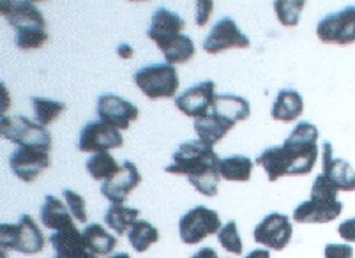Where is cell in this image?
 <instances>
[{
	"instance_id": "obj_6",
	"label": "cell",
	"mask_w": 355,
	"mask_h": 258,
	"mask_svg": "<svg viewBox=\"0 0 355 258\" xmlns=\"http://www.w3.org/2000/svg\"><path fill=\"white\" fill-rule=\"evenodd\" d=\"M2 137L18 147H34V149H51V137L46 128L27 117H6L2 115Z\"/></svg>"
},
{
	"instance_id": "obj_11",
	"label": "cell",
	"mask_w": 355,
	"mask_h": 258,
	"mask_svg": "<svg viewBox=\"0 0 355 258\" xmlns=\"http://www.w3.org/2000/svg\"><path fill=\"white\" fill-rule=\"evenodd\" d=\"M0 12L4 16V20L11 25L12 28L18 32L24 31H34V28H41L46 31V20L41 15V11L35 8L34 2H27V0H2L0 2Z\"/></svg>"
},
{
	"instance_id": "obj_27",
	"label": "cell",
	"mask_w": 355,
	"mask_h": 258,
	"mask_svg": "<svg viewBox=\"0 0 355 258\" xmlns=\"http://www.w3.org/2000/svg\"><path fill=\"white\" fill-rule=\"evenodd\" d=\"M87 170H89L90 177L94 180L106 182V180H112L117 175L121 166H119L114 156H110L108 153H99L87 161Z\"/></svg>"
},
{
	"instance_id": "obj_35",
	"label": "cell",
	"mask_w": 355,
	"mask_h": 258,
	"mask_svg": "<svg viewBox=\"0 0 355 258\" xmlns=\"http://www.w3.org/2000/svg\"><path fill=\"white\" fill-rule=\"evenodd\" d=\"M62 196L64 200H66V205L67 209H69L71 214H73V218L76 219V221H80V223H87L89 216H87L85 198H83L82 195H78V193L71 191V189H64Z\"/></svg>"
},
{
	"instance_id": "obj_34",
	"label": "cell",
	"mask_w": 355,
	"mask_h": 258,
	"mask_svg": "<svg viewBox=\"0 0 355 258\" xmlns=\"http://www.w3.org/2000/svg\"><path fill=\"white\" fill-rule=\"evenodd\" d=\"M338 193H340V189L336 188L334 182H332V180L325 175V173H320V175L315 179V182H313L311 196H309V198H313V200H338L336 198V196H338Z\"/></svg>"
},
{
	"instance_id": "obj_39",
	"label": "cell",
	"mask_w": 355,
	"mask_h": 258,
	"mask_svg": "<svg viewBox=\"0 0 355 258\" xmlns=\"http://www.w3.org/2000/svg\"><path fill=\"white\" fill-rule=\"evenodd\" d=\"M191 258H219V257L212 248H202V250L196 251Z\"/></svg>"
},
{
	"instance_id": "obj_37",
	"label": "cell",
	"mask_w": 355,
	"mask_h": 258,
	"mask_svg": "<svg viewBox=\"0 0 355 258\" xmlns=\"http://www.w3.org/2000/svg\"><path fill=\"white\" fill-rule=\"evenodd\" d=\"M198 8H196V25L198 27H203V25L207 24L209 16H211L212 12V2H207V0H202V2H198Z\"/></svg>"
},
{
	"instance_id": "obj_19",
	"label": "cell",
	"mask_w": 355,
	"mask_h": 258,
	"mask_svg": "<svg viewBox=\"0 0 355 258\" xmlns=\"http://www.w3.org/2000/svg\"><path fill=\"white\" fill-rule=\"evenodd\" d=\"M322 173H325L340 191H355L354 169L348 161L334 160L331 141H324L322 145Z\"/></svg>"
},
{
	"instance_id": "obj_40",
	"label": "cell",
	"mask_w": 355,
	"mask_h": 258,
	"mask_svg": "<svg viewBox=\"0 0 355 258\" xmlns=\"http://www.w3.org/2000/svg\"><path fill=\"white\" fill-rule=\"evenodd\" d=\"M117 53L119 57H122V59H131V57H133V48L129 46V44H121Z\"/></svg>"
},
{
	"instance_id": "obj_16",
	"label": "cell",
	"mask_w": 355,
	"mask_h": 258,
	"mask_svg": "<svg viewBox=\"0 0 355 258\" xmlns=\"http://www.w3.org/2000/svg\"><path fill=\"white\" fill-rule=\"evenodd\" d=\"M184 27H186V22L179 15L168 11L164 8H159L153 15V22H150L147 35L148 40H153L157 44L161 51H164L179 37L180 31Z\"/></svg>"
},
{
	"instance_id": "obj_30",
	"label": "cell",
	"mask_w": 355,
	"mask_h": 258,
	"mask_svg": "<svg viewBox=\"0 0 355 258\" xmlns=\"http://www.w3.org/2000/svg\"><path fill=\"white\" fill-rule=\"evenodd\" d=\"M164 59L168 64H186L195 57V43L189 35L180 34L166 50L163 51Z\"/></svg>"
},
{
	"instance_id": "obj_32",
	"label": "cell",
	"mask_w": 355,
	"mask_h": 258,
	"mask_svg": "<svg viewBox=\"0 0 355 258\" xmlns=\"http://www.w3.org/2000/svg\"><path fill=\"white\" fill-rule=\"evenodd\" d=\"M218 241L223 248L227 251L234 255H241L242 253V241L239 237V232H237V225L235 221H230L227 223L221 230L218 232Z\"/></svg>"
},
{
	"instance_id": "obj_8",
	"label": "cell",
	"mask_w": 355,
	"mask_h": 258,
	"mask_svg": "<svg viewBox=\"0 0 355 258\" xmlns=\"http://www.w3.org/2000/svg\"><path fill=\"white\" fill-rule=\"evenodd\" d=\"M221 219L212 209L193 207L188 214H184L179 221V234L184 244H198L209 235L218 234L221 230Z\"/></svg>"
},
{
	"instance_id": "obj_9",
	"label": "cell",
	"mask_w": 355,
	"mask_h": 258,
	"mask_svg": "<svg viewBox=\"0 0 355 258\" xmlns=\"http://www.w3.org/2000/svg\"><path fill=\"white\" fill-rule=\"evenodd\" d=\"M124 145L121 131L114 126L105 124V122H90L83 128L80 133L78 149L82 153H108L112 149H121Z\"/></svg>"
},
{
	"instance_id": "obj_38",
	"label": "cell",
	"mask_w": 355,
	"mask_h": 258,
	"mask_svg": "<svg viewBox=\"0 0 355 258\" xmlns=\"http://www.w3.org/2000/svg\"><path fill=\"white\" fill-rule=\"evenodd\" d=\"M338 234H340L341 239L347 241V243H355V218L343 221V223L338 227Z\"/></svg>"
},
{
	"instance_id": "obj_28",
	"label": "cell",
	"mask_w": 355,
	"mask_h": 258,
	"mask_svg": "<svg viewBox=\"0 0 355 258\" xmlns=\"http://www.w3.org/2000/svg\"><path fill=\"white\" fill-rule=\"evenodd\" d=\"M129 243L133 246V250H137L138 253H144L148 250V246L159 241V232L156 227H153L147 221H137V223L131 227V230L128 232Z\"/></svg>"
},
{
	"instance_id": "obj_43",
	"label": "cell",
	"mask_w": 355,
	"mask_h": 258,
	"mask_svg": "<svg viewBox=\"0 0 355 258\" xmlns=\"http://www.w3.org/2000/svg\"><path fill=\"white\" fill-rule=\"evenodd\" d=\"M110 258H131V257H129L128 253H119V255H114V257H110Z\"/></svg>"
},
{
	"instance_id": "obj_31",
	"label": "cell",
	"mask_w": 355,
	"mask_h": 258,
	"mask_svg": "<svg viewBox=\"0 0 355 258\" xmlns=\"http://www.w3.org/2000/svg\"><path fill=\"white\" fill-rule=\"evenodd\" d=\"M304 6L306 2H302V0H277V2H274V11H276L277 20L282 22V25L295 27L299 24Z\"/></svg>"
},
{
	"instance_id": "obj_25",
	"label": "cell",
	"mask_w": 355,
	"mask_h": 258,
	"mask_svg": "<svg viewBox=\"0 0 355 258\" xmlns=\"http://www.w3.org/2000/svg\"><path fill=\"white\" fill-rule=\"evenodd\" d=\"M253 161L246 156H230L219 161V175L225 180L248 182L253 172Z\"/></svg>"
},
{
	"instance_id": "obj_18",
	"label": "cell",
	"mask_w": 355,
	"mask_h": 258,
	"mask_svg": "<svg viewBox=\"0 0 355 258\" xmlns=\"http://www.w3.org/2000/svg\"><path fill=\"white\" fill-rule=\"evenodd\" d=\"M343 211V204L340 200H313L302 202L293 211L295 223H329L334 221Z\"/></svg>"
},
{
	"instance_id": "obj_26",
	"label": "cell",
	"mask_w": 355,
	"mask_h": 258,
	"mask_svg": "<svg viewBox=\"0 0 355 258\" xmlns=\"http://www.w3.org/2000/svg\"><path fill=\"white\" fill-rule=\"evenodd\" d=\"M138 216H140L138 209L124 207V205H112L105 214V223L115 234L122 235L131 230V227L138 221Z\"/></svg>"
},
{
	"instance_id": "obj_2",
	"label": "cell",
	"mask_w": 355,
	"mask_h": 258,
	"mask_svg": "<svg viewBox=\"0 0 355 258\" xmlns=\"http://www.w3.org/2000/svg\"><path fill=\"white\" fill-rule=\"evenodd\" d=\"M250 114L251 106L248 99L234 94L216 96L211 112L205 117L195 121V131L198 135V140L214 147L218 141L227 137L228 131L237 122L246 121Z\"/></svg>"
},
{
	"instance_id": "obj_20",
	"label": "cell",
	"mask_w": 355,
	"mask_h": 258,
	"mask_svg": "<svg viewBox=\"0 0 355 258\" xmlns=\"http://www.w3.org/2000/svg\"><path fill=\"white\" fill-rule=\"evenodd\" d=\"M302 110H304L302 96L293 89H283L277 92L276 99H274L270 115H272L274 121L292 122L301 117Z\"/></svg>"
},
{
	"instance_id": "obj_5",
	"label": "cell",
	"mask_w": 355,
	"mask_h": 258,
	"mask_svg": "<svg viewBox=\"0 0 355 258\" xmlns=\"http://www.w3.org/2000/svg\"><path fill=\"white\" fill-rule=\"evenodd\" d=\"M2 251H20L25 255L40 253L44 250V237L32 216H21L16 225L4 223L0 227Z\"/></svg>"
},
{
	"instance_id": "obj_36",
	"label": "cell",
	"mask_w": 355,
	"mask_h": 258,
	"mask_svg": "<svg viewBox=\"0 0 355 258\" xmlns=\"http://www.w3.org/2000/svg\"><path fill=\"white\" fill-rule=\"evenodd\" d=\"M354 248L350 244H327L325 246V258H352Z\"/></svg>"
},
{
	"instance_id": "obj_14",
	"label": "cell",
	"mask_w": 355,
	"mask_h": 258,
	"mask_svg": "<svg viewBox=\"0 0 355 258\" xmlns=\"http://www.w3.org/2000/svg\"><path fill=\"white\" fill-rule=\"evenodd\" d=\"M250 40L239 31L237 24L232 18H223L211 28L209 35L203 40V50L216 55L230 48H250Z\"/></svg>"
},
{
	"instance_id": "obj_33",
	"label": "cell",
	"mask_w": 355,
	"mask_h": 258,
	"mask_svg": "<svg viewBox=\"0 0 355 258\" xmlns=\"http://www.w3.org/2000/svg\"><path fill=\"white\" fill-rule=\"evenodd\" d=\"M48 41V32L41 28L34 31H24L16 34V46L20 50H37Z\"/></svg>"
},
{
	"instance_id": "obj_21",
	"label": "cell",
	"mask_w": 355,
	"mask_h": 258,
	"mask_svg": "<svg viewBox=\"0 0 355 258\" xmlns=\"http://www.w3.org/2000/svg\"><path fill=\"white\" fill-rule=\"evenodd\" d=\"M41 221L44 227L55 232H60L74 225L73 214L69 212L67 205L53 195H48L44 200V205L41 209Z\"/></svg>"
},
{
	"instance_id": "obj_42",
	"label": "cell",
	"mask_w": 355,
	"mask_h": 258,
	"mask_svg": "<svg viewBox=\"0 0 355 258\" xmlns=\"http://www.w3.org/2000/svg\"><path fill=\"white\" fill-rule=\"evenodd\" d=\"M53 258H98L94 253H90V251H85V253L80 255H73V257H64V255H55Z\"/></svg>"
},
{
	"instance_id": "obj_22",
	"label": "cell",
	"mask_w": 355,
	"mask_h": 258,
	"mask_svg": "<svg viewBox=\"0 0 355 258\" xmlns=\"http://www.w3.org/2000/svg\"><path fill=\"white\" fill-rule=\"evenodd\" d=\"M51 248L55 250V255H64V257H73V255H80L89 251L83 237V232L78 228L67 227L60 232H55L50 237Z\"/></svg>"
},
{
	"instance_id": "obj_7",
	"label": "cell",
	"mask_w": 355,
	"mask_h": 258,
	"mask_svg": "<svg viewBox=\"0 0 355 258\" xmlns=\"http://www.w3.org/2000/svg\"><path fill=\"white\" fill-rule=\"evenodd\" d=\"M316 35L324 44L355 43V6H347L341 11L325 16L316 25Z\"/></svg>"
},
{
	"instance_id": "obj_3",
	"label": "cell",
	"mask_w": 355,
	"mask_h": 258,
	"mask_svg": "<svg viewBox=\"0 0 355 258\" xmlns=\"http://www.w3.org/2000/svg\"><path fill=\"white\" fill-rule=\"evenodd\" d=\"M288 161V175H306L318 160V129L309 122H299L282 145Z\"/></svg>"
},
{
	"instance_id": "obj_15",
	"label": "cell",
	"mask_w": 355,
	"mask_h": 258,
	"mask_svg": "<svg viewBox=\"0 0 355 258\" xmlns=\"http://www.w3.org/2000/svg\"><path fill=\"white\" fill-rule=\"evenodd\" d=\"M98 115L101 122L114 126L121 131V129H128L131 122L137 121L140 112L133 103L125 101L115 94H105L98 99Z\"/></svg>"
},
{
	"instance_id": "obj_12",
	"label": "cell",
	"mask_w": 355,
	"mask_h": 258,
	"mask_svg": "<svg viewBox=\"0 0 355 258\" xmlns=\"http://www.w3.org/2000/svg\"><path fill=\"white\" fill-rule=\"evenodd\" d=\"M216 83L207 80L195 87H189L186 92L175 98V106L188 117L202 119L211 112L216 99Z\"/></svg>"
},
{
	"instance_id": "obj_10",
	"label": "cell",
	"mask_w": 355,
	"mask_h": 258,
	"mask_svg": "<svg viewBox=\"0 0 355 258\" xmlns=\"http://www.w3.org/2000/svg\"><path fill=\"white\" fill-rule=\"evenodd\" d=\"M292 234L293 227L290 223L288 216L272 212L267 218H263L261 223L257 225V228L253 232V237L261 246L270 248L274 251H282L292 241Z\"/></svg>"
},
{
	"instance_id": "obj_29",
	"label": "cell",
	"mask_w": 355,
	"mask_h": 258,
	"mask_svg": "<svg viewBox=\"0 0 355 258\" xmlns=\"http://www.w3.org/2000/svg\"><path fill=\"white\" fill-rule=\"evenodd\" d=\"M32 106H34L35 122L43 128L50 126L59 119V115L66 110V105L60 101H51L44 98H32Z\"/></svg>"
},
{
	"instance_id": "obj_4",
	"label": "cell",
	"mask_w": 355,
	"mask_h": 258,
	"mask_svg": "<svg viewBox=\"0 0 355 258\" xmlns=\"http://www.w3.org/2000/svg\"><path fill=\"white\" fill-rule=\"evenodd\" d=\"M135 83L148 99L173 98L179 90V75L172 64H153L135 73Z\"/></svg>"
},
{
	"instance_id": "obj_17",
	"label": "cell",
	"mask_w": 355,
	"mask_h": 258,
	"mask_svg": "<svg viewBox=\"0 0 355 258\" xmlns=\"http://www.w3.org/2000/svg\"><path fill=\"white\" fill-rule=\"evenodd\" d=\"M141 182V175L135 163L131 161H124L119 170L117 175L112 180H106L101 186V193L105 198H108L114 205H124L128 196L131 195L138 184Z\"/></svg>"
},
{
	"instance_id": "obj_1",
	"label": "cell",
	"mask_w": 355,
	"mask_h": 258,
	"mask_svg": "<svg viewBox=\"0 0 355 258\" xmlns=\"http://www.w3.org/2000/svg\"><path fill=\"white\" fill-rule=\"evenodd\" d=\"M219 157L211 145L203 144L202 140L186 141L173 154V163L168 164V173L186 175L193 188L205 196L218 195L219 175Z\"/></svg>"
},
{
	"instance_id": "obj_13",
	"label": "cell",
	"mask_w": 355,
	"mask_h": 258,
	"mask_svg": "<svg viewBox=\"0 0 355 258\" xmlns=\"http://www.w3.org/2000/svg\"><path fill=\"white\" fill-rule=\"evenodd\" d=\"M9 164L18 179L32 182L50 166V154L34 147H18L9 157Z\"/></svg>"
},
{
	"instance_id": "obj_23",
	"label": "cell",
	"mask_w": 355,
	"mask_h": 258,
	"mask_svg": "<svg viewBox=\"0 0 355 258\" xmlns=\"http://www.w3.org/2000/svg\"><path fill=\"white\" fill-rule=\"evenodd\" d=\"M254 163L266 170L270 182H276L277 179L288 175V161H286L285 150H283L282 145L279 147H269V149H266L258 156V160Z\"/></svg>"
},
{
	"instance_id": "obj_41",
	"label": "cell",
	"mask_w": 355,
	"mask_h": 258,
	"mask_svg": "<svg viewBox=\"0 0 355 258\" xmlns=\"http://www.w3.org/2000/svg\"><path fill=\"white\" fill-rule=\"evenodd\" d=\"M246 258H270V253L267 250H254Z\"/></svg>"
},
{
	"instance_id": "obj_24",
	"label": "cell",
	"mask_w": 355,
	"mask_h": 258,
	"mask_svg": "<svg viewBox=\"0 0 355 258\" xmlns=\"http://www.w3.org/2000/svg\"><path fill=\"white\" fill-rule=\"evenodd\" d=\"M83 237H85L87 248L90 253H94L96 257H103V255H110L117 248V239L103 228V225H89L83 230Z\"/></svg>"
}]
</instances>
